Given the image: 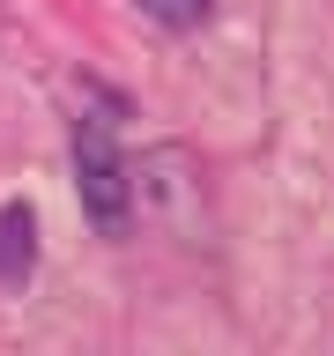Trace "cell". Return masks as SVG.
<instances>
[{
	"label": "cell",
	"instance_id": "obj_1",
	"mask_svg": "<svg viewBox=\"0 0 334 356\" xmlns=\"http://www.w3.org/2000/svg\"><path fill=\"white\" fill-rule=\"evenodd\" d=\"M74 186H82V216L97 230H127V163H119V141H111V119H82L74 127Z\"/></svg>",
	"mask_w": 334,
	"mask_h": 356
},
{
	"label": "cell",
	"instance_id": "obj_2",
	"mask_svg": "<svg viewBox=\"0 0 334 356\" xmlns=\"http://www.w3.org/2000/svg\"><path fill=\"white\" fill-rule=\"evenodd\" d=\"M30 267H38V216L22 200H8L0 208V282H22Z\"/></svg>",
	"mask_w": 334,
	"mask_h": 356
},
{
	"label": "cell",
	"instance_id": "obj_3",
	"mask_svg": "<svg viewBox=\"0 0 334 356\" xmlns=\"http://www.w3.org/2000/svg\"><path fill=\"white\" fill-rule=\"evenodd\" d=\"M141 8H149V15L164 22V30H193V22L208 15V8H216V0H141Z\"/></svg>",
	"mask_w": 334,
	"mask_h": 356
}]
</instances>
